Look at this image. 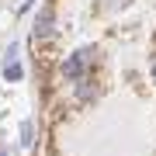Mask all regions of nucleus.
Listing matches in <instances>:
<instances>
[{
	"mask_svg": "<svg viewBox=\"0 0 156 156\" xmlns=\"http://www.w3.org/2000/svg\"><path fill=\"white\" fill-rule=\"evenodd\" d=\"M90 59V49H80V52H73V56L66 59V66H62V73H66L69 80H83V62Z\"/></svg>",
	"mask_w": 156,
	"mask_h": 156,
	"instance_id": "nucleus-1",
	"label": "nucleus"
},
{
	"mask_svg": "<svg viewBox=\"0 0 156 156\" xmlns=\"http://www.w3.org/2000/svg\"><path fill=\"white\" fill-rule=\"evenodd\" d=\"M49 31H52V14H49V11H42V14H38V21H35V38H45Z\"/></svg>",
	"mask_w": 156,
	"mask_h": 156,
	"instance_id": "nucleus-2",
	"label": "nucleus"
},
{
	"mask_svg": "<svg viewBox=\"0 0 156 156\" xmlns=\"http://www.w3.org/2000/svg\"><path fill=\"white\" fill-rule=\"evenodd\" d=\"M90 94H94V87L87 80H76V97H90Z\"/></svg>",
	"mask_w": 156,
	"mask_h": 156,
	"instance_id": "nucleus-3",
	"label": "nucleus"
},
{
	"mask_svg": "<svg viewBox=\"0 0 156 156\" xmlns=\"http://www.w3.org/2000/svg\"><path fill=\"white\" fill-rule=\"evenodd\" d=\"M21 142H24V146H28V142H31V125H28V122H24V125H21Z\"/></svg>",
	"mask_w": 156,
	"mask_h": 156,
	"instance_id": "nucleus-4",
	"label": "nucleus"
},
{
	"mask_svg": "<svg viewBox=\"0 0 156 156\" xmlns=\"http://www.w3.org/2000/svg\"><path fill=\"white\" fill-rule=\"evenodd\" d=\"M0 156H7V153H0Z\"/></svg>",
	"mask_w": 156,
	"mask_h": 156,
	"instance_id": "nucleus-5",
	"label": "nucleus"
}]
</instances>
